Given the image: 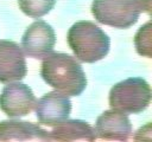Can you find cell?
<instances>
[{
    "label": "cell",
    "instance_id": "cell-4",
    "mask_svg": "<svg viewBox=\"0 0 152 142\" xmlns=\"http://www.w3.org/2000/svg\"><path fill=\"white\" fill-rule=\"evenodd\" d=\"M151 102V88L140 77L127 78L116 83L109 91V105L124 114H140Z\"/></svg>",
    "mask_w": 152,
    "mask_h": 142
},
{
    "label": "cell",
    "instance_id": "cell-1",
    "mask_svg": "<svg viewBox=\"0 0 152 142\" xmlns=\"http://www.w3.org/2000/svg\"><path fill=\"white\" fill-rule=\"evenodd\" d=\"M40 76L48 85L66 96H80L87 86V77L80 63L62 52H51L44 58Z\"/></svg>",
    "mask_w": 152,
    "mask_h": 142
},
{
    "label": "cell",
    "instance_id": "cell-7",
    "mask_svg": "<svg viewBox=\"0 0 152 142\" xmlns=\"http://www.w3.org/2000/svg\"><path fill=\"white\" fill-rule=\"evenodd\" d=\"M36 115L40 124L56 127L65 121L71 111V102L69 97L58 91L45 93L36 102Z\"/></svg>",
    "mask_w": 152,
    "mask_h": 142
},
{
    "label": "cell",
    "instance_id": "cell-13",
    "mask_svg": "<svg viewBox=\"0 0 152 142\" xmlns=\"http://www.w3.org/2000/svg\"><path fill=\"white\" fill-rule=\"evenodd\" d=\"M134 44L137 52L140 56L151 58V49H152V40H151V22H146L144 26L139 28L134 37Z\"/></svg>",
    "mask_w": 152,
    "mask_h": 142
},
{
    "label": "cell",
    "instance_id": "cell-12",
    "mask_svg": "<svg viewBox=\"0 0 152 142\" xmlns=\"http://www.w3.org/2000/svg\"><path fill=\"white\" fill-rule=\"evenodd\" d=\"M56 0H18L21 12L33 19L48 14L55 6Z\"/></svg>",
    "mask_w": 152,
    "mask_h": 142
},
{
    "label": "cell",
    "instance_id": "cell-11",
    "mask_svg": "<svg viewBox=\"0 0 152 142\" xmlns=\"http://www.w3.org/2000/svg\"><path fill=\"white\" fill-rule=\"evenodd\" d=\"M51 141H86L93 142L96 140L95 129L87 122L81 120H65L57 124L49 133Z\"/></svg>",
    "mask_w": 152,
    "mask_h": 142
},
{
    "label": "cell",
    "instance_id": "cell-3",
    "mask_svg": "<svg viewBox=\"0 0 152 142\" xmlns=\"http://www.w3.org/2000/svg\"><path fill=\"white\" fill-rule=\"evenodd\" d=\"M150 7V0H94L91 13L100 24L129 28L138 21L140 13Z\"/></svg>",
    "mask_w": 152,
    "mask_h": 142
},
{
    "label": "cell",
    "instance_id": "cell-10",
    "mask_svg": "<svg viewBox=\"0 0 152 142\" xmlns=\"http://www.w3.org/2000/svg\"><path fill=\"white\" fill-rule=\"evenodd\" d=\"M0 141H51L49 131L38 124L7 120L0 122Z\"/></svg>",
    "mask_w": 152,
    "mask_h": 142
},
{
    "label": "cell",
    "instance_id": "cell-6",
    "mask_svg": "<svg viewBox=\"0 0 152 142\" xmlns=\"http://www.w3.org/2000/svg\"><path fill=\"white\" fill-rule=\"evenodd\" d=\"M36 102L32 90L23 83H8L0 93V109L8 117L28 115L33 110Z\"/></svg>",
    "mask_w": 152,
    "mask_h": 142
},
{
    "label": "cell",
    "instance_id": "cell-5",
    "mask_svg": "<svg viewBox=\"0 0 152 142\" xmlns=\"http://www.w3.org/2000/svg\"><path fill=\"white\" fill-rule=\"evenodd\" d=\"M56 34L53 28L43 20L32 22L23 34L21 47L26 56L43 59L53 51Z\"/></svg>",
    "mask_w": 152,
    "mask_h": 142
},
{
    "label": "cell",
    "instance_id": "cell-8",
    "mask_svg": "<svg viewBox=\"0 0 152 142\" xmlns=\"http://www.w3.org/2000/svg\"><path fill=\"white\" fill-rule=\"evenodd\" d=\"M26 72V60L20 46L12 40H0V83L19 82L25 78Z\"/></svg>",
    "mask_w": 152,
    "mask_h": 142
},
{
    "label": "cell",
    "instance_id": "cell-9",
    "mask_svg": "<svg viewBox=\"0 0 152 142\" xmlns=\"http://www.w3.org/2000/svg\"><path fill=\"white\" fill-rule=\"evenodd\" d=\"M95 134L96 138L106 141H127L132 135V124L127 114L107 110L97 117Z\"/></svg>",
    "mask_w": 152,
    "mask_h": 142
},
{
    "label": "cell",
    "instance_id": "cell-2",
    "mask_svg": "<svg viewBox=\"0 0 152 142\" xmlns=\"http://www.w3.org/2000/svg\"><path fill=\"white\" fill-rule=\"evenodd\" d=\"M68 44L80 62L95 63L103 59L110 47L109 37L94 22L82 20L68 31Z\"/></svg>",
    "mask_w": 152,
    "mask_h": 142
}]
</instances>
